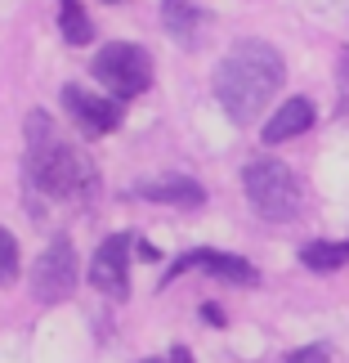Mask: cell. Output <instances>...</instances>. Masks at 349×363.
<instances>
[{"mask_svg": "<svg viewBox=\"0 0 349 363\" xmlns=\"http://www.w3.org/2000/svg\"><path fill=\"white\" fill-rule=\"evenodd\" d=\"M282 77H287L282 54L269 40H237L215 67V94L224 113L237 125H246L273 104V94L282 90Z\"/></svg>", "mask_w": 349, "mask_h": 363, "instance_id": "1", "label": "cell"}, {"mask_svg": "<svg viewBox=\"0 0 349 363\" xmlns=\"http://www.w3.org/2000/svg\"><path fill=\"white\" fill-rule=\"evenodd\" d=\"M27 184L40 189L45 198L59 202H76L94 193V166L81 148L63 144L54 135V121L32 113L27 121Z\"/></svg>", "mask_w": 349, "mask_h": 363, "instance_id": "2", "label": "cell"}, {"mask_svg": "<svg viewBox=\"0 0 349 363\" xmlns=\"http://www.w3.org/2000/svg\"><path fill=\"white\" fill-rule=\"evenodd\" d=\"M242 189H246V202L256 206V216H264V220H291L300 211V179L278 157L251 162L242 171Z\"/></svg>", "mask_w": 349, "mask_h": 363, "instance_id": "3", "label": "cell"}, {"mask_svg": "<svg viewBox=\"0 0 349 363\" xmlns=\"http://www.w3.org/2000/svg\"><path fill=\"white\" fill-rule=\"evenodd\" d=\"M90 77L113 94V99H139L152 86V59L144 45H130V40H113L94 54Z\"/></svg>", "mask_w": 349, "mask_h": 363, "instance_id": "4", "label": "cell"}, {"mask_svg": "<svg viewBox=\"0 0 349 363\" xmlns=\"http://www.w3.org/2000/svg\"><path fill=\"white\" fill-rule=\"evenodd\" d=\"M32 291H36V301H63V296H72L76 291V251H72V238H54L45 251H40V260H36V269H32Z\"/></svg>", "mask_w": 349, "mask_h": 363, "instance_id": "5", "label": "cell"}, {"mask_svg": "<svg viewBox=\"0 0 349 363\" xmlns=\"http://www.w3.org/2000/svg\"><path fill=\"white\" fill-rule=\"evenodd\" d=\"M130 247H135L130 233H113V238H103L99 251H94L90 283L99 287L103 296H117V301L130 296Z\"/></svg>", "mask_w": 349, "mask_h": 363, "instance_id": "6", "label": "cell"}, {"mask_svg": "<svg viewBox=\"0 0 349 363\" xmlns=\"http://www.w3.org/2000/svg\"><path fill=\"white\" fill-rule=\"evenodd\" d=\"M188 269H206V274L224 278V283H237V287H256V283H260L256 264H246L242 256H233V251H215V247H198V251H184V256H179L171 269H166L161 287H166V283H175V278H179V274H188Z\"/></svg>", "mask_w": 349, "mask_h": 363, "instance_id": "7", "label": "cell"}, {"mask_svg": "<svg viewBox=\"0 0 349 363\" xmlns=\"http://www.w3.org/2000/svg\"><path fill=\"white\" fill-rule=\"evenodd\" d=\"M63 108H67V117H72L90 139L113 135L117 125H121V108H117V99L90 94L86 86H63Z\"/></svg>", "mask_w": 349, "mask_h": 363, "instance_id": "8", "label": "cell"}, {"mask_svg": "<svg viewBox=\"0 0 349 363\" xmlns=\"http://www.w3.org/2000/svg\"><path fill=\"white\" fill-rule=\"evenodd\" d=\"M135 198H144V202H161V206H179V211H193V206H202L206 202V193L198 179H188V175H166V179H144V184H135Z\"/></svg>", "mask_w": 349, "mask_h": 363, "instance_id": "9", "label": "cell"}, {"mask_svg": "<svg viewBox=\"0 0 349 363\" xmlns=\"http://www.w3.org/2000/svg\"><path fill=\"white\" fill-rule=\"evenodd\" d=\"M314 125V104L309 99H287L278 113L264 121V144H282V139H296Z\"/></svg>", "mask_w": 349, "mask_h": 363, "instance_id": "10", "label": "cell"}, {"mask_svg": "<svg viewBox=\"0 0 349 363\" xmlns=\"http://www.w3.org/2000/svg\"><path fill=\"white\" fill-rule=\"evenodd\" d=\"M161 23H166V32H171L179 45H193V40H198V27H202V9L193 5V0H166Z\"/></svg>", "mask_w": 349, "mask_h": 363, "instance_id": "11", "label": "cell"}, {"mask_svg": "<svg viewBox=\"0 0 349 363\" xmlns=\"http://www.w3.org/2000/svg\"><path fill=\"white\" fill-rule=\"evenodd\" d=\"M300 260H304V269H318V274L345 269L349 264V238H341V242H309L300 251Z\"/></svg>", "mask_w": 349, "mask_h": 363, "instance_id": "12", "label": "cell"}, {"mask_svg": "<svg viewBox=\"0 0 349 363\" xmlns=\"http://www.w3.org/2000/svg\"><path fill=\"white\" fill-rule=\"evenodd\" d=\"M59 32L67 45H90L94 40V23L86 18V9L76 0H59Z\"/></svg>", "mask_w": 349, "mask_h": 363, "instance_id": "13", "label": "cell"}, {"mask_svg": "<svg viewBox=\"0 0 349 363\" xmlns=\"http://www.w3.org/2000/svg\"><path fill=\"white\" fill-rule=\"evenodd\" d=\"M18 278V242L9 229H0V287Z\"/></svg>", "mask_w": 349, "mask_h": 363, "instance_id": "14", "label": "cell"}, {"mask_svg": "<svg viewBox=\"0 0 349 363\" xmlns=\"http://www.w3.org/2000/svg\"><path fill=\"white\" fill-rule=\"evenodd\" d=\"M282 363H331V350L327 345H300V350H291Z\"/></svg>", "mask_w": 349, "mask_h": 363, "instance_id": "15", "label": "cell"}, {"mask_svg": "<svg viewBox=\"0 0 349 363\" xmlns=\"http://www.w3.org/2000/svg\"><path fill=\"white\" fill-rule=\"evenodd\" d=\"M144 363H193V354L184 350V345H175V350H171V359H144Z\"/></svg>", "mask_w": 349, "mask_h": 363, "instance_id": "16", "label": "cell"}, {"mask_svg": "<svg viewBox=\"0 0 349 363\" xmlns=\"http://www.w3.org/2000/svg\"><path fill=\"white\" fill-rule=\"evenodd\" d=\"M202 318H206V323H224V314H219L215 305H202Z\"/></svg>", "mask_w": 349, "mask_h": 363, "instance_id": "17", "label": "cell"}, {"mask_svg": "<svg viewBox=\"0 0 349 363\" xmlns=\"http://www.w3.org/2000/svg\"><path fill=\"white\" fill-rule=\"evenodd\" d=\"M139 260H157V247H152V242H139Z\"/></svg>", "mask_w": 349, "mask_h": 363, "instance_id": "18", "label": "cell"}, {"mask_svg": "<svg viewBox=\"0 0 349 363\" xmlns=\"http://www.w3.org/2000/svg\"><path fill=\"white\" fill-rule=\"evenodd\" d=\"M108 5H113V0H108Z\"/></svg>", "mask_w": 349, "mask_h": 363, "instance_id": "19", "label": "cell"}]
</instances>
